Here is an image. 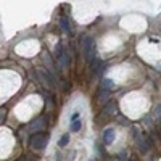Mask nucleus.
Instances as JSON below:
<instances>
[{"instance_id":"nucleus-2","label":"nucleus","mask_w":161,"mask_h":161,"mask_svg":"<svg viewBox=\"0 0 161 161\" xmlns=\"http://www.w3.org/2000/svg\"><path fill=\"white\" fill-rule=\"evenodd\" d=\"M48 143V134L47 132H37L29 139V145L34 150H44L45 145Z\"/></svg>"},{"instance_id":"nucleus-7","label":"nucleus","mask_w":161,"mask_h":161,"mask_svg":"<svg viewBox=\"0 0 161 161\" xmlns=\"http://www.w3.org/2000/svg\"><path fill=\"white\" fill-rule=\"evenodd\" d=\"M108 97H110V92L100 89V92H98V98H97V100H98L100 105H106V100H108Z\"/></svg>"},{"instance_id":"nucleus-4","label":"nucleus","mask_w":161,"mask_h":161,"mask_svg":"<svg viewBox=\"0 0 161 161\" xmlns=\"http://www.w3.org/2000/svg\"><path fill=\"white\" fill-rule=\"evenodd\" d=\"M137 143H139V150H140V153H142V155L148 153L150 147H152V140H150L148 137H140V139L137 140Z\"/></svg>"},{"instance_id":"nucleus-12","label":"nucleus","mask_w":161,"mask_h":161,"mask_svg":"<svg viewBox=\"0 0 161 161\" xmlns=\"http://www.w3.org/2000/svg\"><path fill=\"white\" fill-rule=\"evenodd\" d=\"M68 143H69V134H63V136H61V139L58 140V145H60L61 148H63V147H66Z\"/></svg>"},{"instance_id":"nucleus-1","label":"nucleus","mask_w":161,"mask_h":161,"mask_svg":"<svg viewBox=\"0 0 161 161\" xmlns=\"http://www.w3.org/2000/svg\"><path fill=\"white\" fill-rule=\"evenodd\" d=\"M80 50H82L86 60H89V61L95 60V55H93V52H95V42H93L92 37L86 36L82 39V42H80Z\"/></svg>"},{"instance_id":"nucleus-3","label":"nucleus","mask_w":161,"mask_h":161,"mask_svg":"<svg viewBox=\"0 0 161 161\" xmlns=\"http://www.w3.org/2000/svg\"><path fill=\"white\" fill-rule=\"evenodd\" d=\"M45 118L44 116H40V118H37L36 121H34V123L32 124H29V130L31 132H42V129L45 127Z\"/></svg>"},{"instance_id":"nucleus-6","label":"nucleus","mask_w":161,"mask_h":161,"mask_svg":"<svg viewBox=\"0 0 161 161\" xmlns=\"http://www.w3.org/2000/svg\"><path fill=\"white\" fill-rule=\"evenodd\" d=\"M116 103L114 102H110L108 105H105V108H103V111H102V114H105L106 118L108 116H113V114H116Z\"/></svg>"},{"instance_id":"nucleus-15","label":"nucleus","mask_w":161,"mask_h":161,"mask_svg":"<svg viewBox=\"0 0 161 161\" xmlns=\"http://www.w3.org/2000/svg\"><path fill=\"white\" fill-rule=\"evenodd\" d=\"M28 161H37V159H36V156H29V159H28Z\"/></svg>"},{"instance_id":"nucleus-16","label":"nucleus","mask_w":161,"mask_h":161,"mask_svg":"<svg viewBox=\"0 0 161 161\" xmlns=\"http://www.w3.org/2000/svg\"><path fill=\"white\" fill-rule=\"evenodd\" d=\"M129 161H139L137 158H129Z\"/></svg>"},{"instance_id":"nucleus-9","label":"nucleus","mask_w":161,"mask_h":161,"mask_svg":"<svg viewBox=\"0 0 161 161\" xmlns=\"http://www.w3.org/2000/svg\"><path fill=\"white\" fill-rule=\"evenodd\" d=\"M60 24H61V29H63V32H66V34H69V32H71V28H69V21H68V18H66V16H61V19H60Z\"/></svg>"},{"instance_id":"nucleus-14","label":"nucleus","mask_w":161,"mask_h":161,"mask_svg":"<svg viewBox=\"0 0 161 161\" xmlns=\"http://www.w3.org/2000/svg\"><path fill=\"white\" fill-rule=\"evenodd\" d=\"M5 116H7V110L5 108H0V123L5 121Z\"/></svg>"},{"instance_id":"nucleus-11","label":"nucleus","mask_w":161,"mask_h":161,"mask_svg":"<svg viewBox=\"0 0 161 161\" xmlns=\"http://www.w3.org/2000/svg\"><path fill=\"white\" fill-rule=\"evenodd\" d=\"M153 118H155V121L158 123V126H161V106L159 105L153 108Z\"/></svg>"},{"instance_id":"nucleus-8","label":"nucleus","mask_w":161,"mask_h":161,"mask_svg":"<svg viewBox=\"0 0 161 161\" xmlns=\"http://www.w3.org/2000/svg\"><path fill=\"white\" fill-rule=\"evenodd\" d=\"M39 77L42 79V82H44V84H45L47 87H50V89L53 87V82H52V77H50V76H48L47 73H44V71H42V73H39Z\"/></svg>"},{"instance_id":"nucleus-10","label":"nucleus","mask_w":161,"mask_h":161,"mask_svg":"<svg viewBox=\"0 0 161 161\" xmlns=\"http://www.w3.org/2000/svg\"><path fill=\"white\" fill-rule=\"evenodd\" d=\"M113 87H114V82H113L111 79H106V77L102 79V90H108L110 92Z\"/></svg>"},{"instance_id":"nucleus-13","label":"nucleus","mask_w":161,"mask_h":161,"mask_svg":"<svg viewBox=\"0 0 161 161\" xmlns=\"http://www.w3.org/2000/svg\"><path fill=\"white\" fill-rule=\"evenodd\" d=\"M80 127H82V121H80V119L73 121V123H71V132H77V130H80Z\"/></svg>"},{"instance_id":"nucleus-5","label":"nucleus","mask_w":161,"mask_h":161,"mask_svg":"<svg viewBox=\"0 0 161 161\" xmlns=\"http://www.w3.org/2000/svg\"><path fill=\"white\" fill-rule=\"evenodd\" d=\"M114 137H116V132H114V129H106L105 132H103V143L108 147V145H111L113 142H114Z\"/></svg>"}]
</instances>
